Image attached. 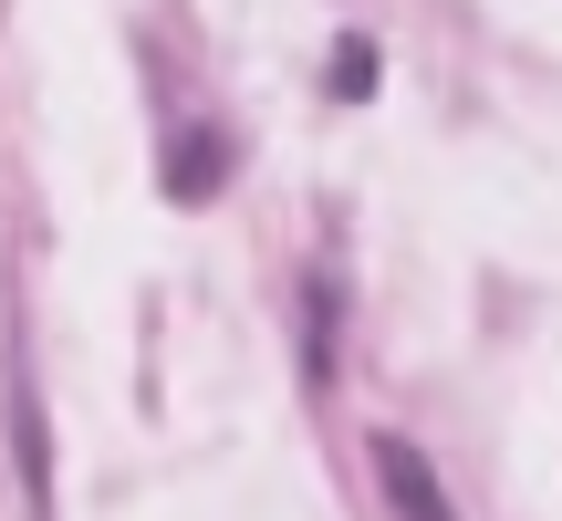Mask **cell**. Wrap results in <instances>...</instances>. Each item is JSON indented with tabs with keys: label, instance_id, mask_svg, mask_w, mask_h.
Instances as JSON below:
<instances>
[{
	"label": "cell",
	"instance_id": "1",
	"mask_svg": "<svg viewBox=\"0 0 562 521\" xmlns=\"http://www.w3.org/2000/svg\"><path fill=\"white\" fill-rule=\"evenodd\" d=\"M220 178H229V146H220V136H178V157H167V199L199 209Z\"/></svg>",
	"mask_w": 562,
	"mask_h": 521
},
{
	"label": "cell",
	"instance_id": "2",
	"mask_svg": "<svg viewBox=\"0 0 562 521\" xmlns=\"http://www.w3.org/2000/svg\"><path fill=\"white\" fill-rule=\"evenodd\" d=\"M375 469H385V490H396V511H417V521H438V511H448V501H438V469H427L417 448L385 439V448H375Z\"/></svg>",
	"mask_w": 562,
	"mask_h": 521
},
{
	"label": "cell",
	"instance_id": "3",
	"mask_svg": "<svg viewBox=\"0 0 562 521\" xmlns=\"http://www.w3.org/2000/svg\"><path fill=\"white\" fill-rule=\"evenodd\" d=\"M334 95H375V53H364V42L334 53Z\"/></svg>",
	"mask_w": 562,
	"mask_h": 521
}]
</instances>
